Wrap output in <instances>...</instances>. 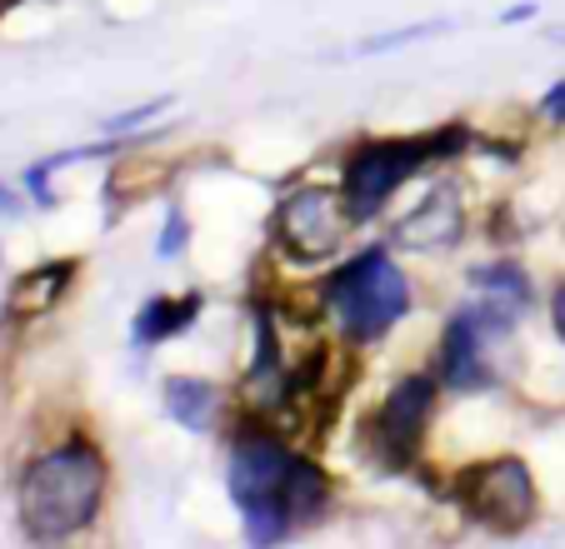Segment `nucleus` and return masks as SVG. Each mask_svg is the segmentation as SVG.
I'll return each mask as SVG.
<instances>
[{
  "mask_svg": "<svg viewBox=\"0 0 565 549\" xmlns=\"http://www.w3.org/2000/svg\"><path fill=\"white\" fill-rule=\"evenodd\" d=\"M110 495V460L86 430L65 434L31 454L15 480V515L25 539L35 545H61L90 529Z\"/></svg>",
  "mask_w": 565,
  "mask_h": 549,
  "instance_id": "obj_1",
  "label": "nucleus"
},
{
  "mask_svg": "<svg viewBox=\"0 0 565 549\" xmlns=\"http://www.w3.org/2000/svg\"><path fill=\"white\" fill-rule=\"evenodd\" d=\"M296 460L300 450L290 444V434H280V424L246 415L231 430V450H225V489H231L241 525H246L250 545H286L300 535L296 525Z\"/></svg>",
  "mask_w": 565,
  "mask_h": 549,
  "instance_id": "obj_2",
  "label": "nucleus"
},
{
  "mask_svg": "<svg viewBox=\"0 0 565 549\" xmlns=\"http://www.w3.org/2000/svg\"><path fill=\"white\" fill-rule=\"evenodd\" d=\"M316 310L345 345H375L416 310V286L395 260V245H361L320 274Z\"/></svg>",
  "mask_w": 565,
  "mask_h": 549,
  "instance_id": "obj_3",
  "label": "nucleus"
},
{
  "mask_svg": "<svg viewBox=\"0 0 565 549\" xmlns=\"http://www.w3.org/2000/svg\"><path fill=\"white\" fill-rule=\"evenodd\" d=\"M470 150V130L466 126H446V130H426V136H375L351 146L341 165V195L351 205L355 225H371L385 205L395 201V191L416 180L426 165L436 160H456Z\"/></svg>",
  "mask_w": 565,
  "mask_h": 549,
  "instance_id": "obj_4",
  "label": "nucleus"
},
{
  "mask_svg": "<svg viewBox=\"0 0 565 549\" xmlns=\"http://www.w3.org/2000/svg\"><path fill=\"white\" fill-rule=\"evenodd\" d=\"M355 230L361 225H355L341 185L306 180V185L280 195L276 211H270V240L290 265H331L351 245Z\"/></svg>",
  "mask_w": 565,
  "mask_h": 549,
  "instance_id": "obj_5",
  "label": "nucleus"
},
{
  "mask_svg": "<svg viewBox=\"0 0 565 549\" xmlns=\"http://www.w3.org/2000/svg\"><path fill=\"white\" fill-rule=\"evenodd\" d=\"M440 410V375L436 370H411L385 390V400L365 420V444L385 470H416L426 434Z\"/></svg>",
  "mask_w": 565,
  "mask_h": 549,
  "instance_id": "obj_6",
  "label": "nucleus"
},
{
  "mask_svg": "<svg viewBox=\"0 0 565 549\" xmlns=\"http://www.w3.org/2000/svg\"><path fill=\"white\" fill-rule=\"evenodd\" d=\"M450 495L476 525L495 529V535H515L541 515V489L521 454H491V460L460 470Z\"/></svg>",
  "mask_w": 565,
  "mask_h": 549,
  "instance_id": "obj_7",
  "label": "nucleus"
},
{
  "mask_svg": "<svg viewBox=\"0 0 565 549\" xmlns=\"http://www.w3.org/2000/svg\"><path fill=\"white\" fill-rule=\"evenodd\" d=\"M466 225H470V211H466L460 185L456 180H436L416 201V211H406L391 225V245L411 255H440L466 240Z\"/></svg>",
  "mask_w": 565,
  "mask_h": 549,
  "instance_id": "obj_8",
  "label": "nucleus"
},
{
  "mask_svg": "<svg viewBox=\"0 0 565 549\" xmlns=\"http://www.w3.org/2000/svg\"><path fill=\"white\" fill-rule=\"evenodd\" d=\"M160 405L185 434H221L235 415L231 395L215 380H201V375H166L160 380Z\"/></svg>",
  "mask_w": 565,
  "mask_h": 549,
  "instance_id": "obj_9",
  "label": "nucleus"
},
{
  "mask_svg": "<svg viewBox=\"0 0 565 549\" xmlns=\"http://www.w3.org/2000/svg\"><path fill=\"white\" fill-rule=\"evenodd\" d=\"M201 305H205L201 290H185V295H150L146 305H140V315L130 320L136 349H156V345H166V340L185 335V330L195 325V315H201Z\"/></svg>",
  "mask_w": 565,
  "mask_h": 549,
  "instance_id": "obj_10",
  "label": "nucleus"
},
{
  "mask_svg": "<svg viewBox=\"0 0 565 549\" xmlns=\"http://www.w3.org/2000/svg\"><path fill=\"white\" fill-rule=\"evenodd\" d=\"M71 274H75V260H51L25 270L11 290V315H45V310H55V300L71 290Z\"/></svg>",
  "mask_w": 565,
  "mask_h": 549,
  "instance_id": "obj_11",
  "label": "nucleus"
},
{
  "mask_svg": "<svg viewBox=\"0 0 565 549\" xmlns=\"http://www.w3.org/2000/svg\"><path fill=\"white\" fill-rule=\"evenodd\" d=\"M476 295H491V300H505V305L515 310H531L535 305V286H531V274L521 270V265L511 260H491V265H476L466 280Z\"/></svg>",
  "mask_w": 565,
  "mask_h": 549,
  "instance_id": "obj_12",
  "label": "nucleus"
},
{
  "mask_svg": "<svg viewBox=\"0 0 565 549\" xmlns=\"http://www.w3.org/2000/svg\"><path fill=\"white\" fill-rule=\"evenodd\" d=\"M191 250V220H185L181 205H166V225L156 235V260H181Z\"/></svg>",
  "mask_w": 565,
  "mask_h": 549,
  "instance_id": "obj_13",
  "label": "nucleus"
},
{
  "mask_svg": "<svg viewBox=\"0 0 565 549\" xmlns=\"http://www.w3.org/2000/svg\"><path fill=\"white\" fill-rule=\"evenodd\" d=\"M160 110H166V100H150V106L126 110V116H116V120H110V126H106V136H120V140H126V136H136V130H140V126H150V120H156Z\"/></svg>",
  "mask_w": 565,
  "mask_h": 549,
  "instance_id": "obj_14",
  "label": "nucleus"
},
{
  "mask_svg": "<svg viewBox=\"0 0 565 549\" xmlns=\"http://www.w3.org/2000/svg\"><path fill=\"white\" fill-rule=\"evenodd\" d=\"M440 25L446 21H426V25H411V31H391V35H381V41H365L361 55H381V51H395V45H411V41H420V35L440 31Z\"/></svg>",
  "mask_w": 565,
  "mask_h": 549,
  "instance_id": "obj_15",
  "label": "nucleus"
},
{
  "mask_svg": "<svg viewBox=\"0 0 565 549\" xmlns=\"http://www.w3.org/2000/svg\"><path fill=\"white\" fill-rule=\"evenodd\" d=\"M535 116H541L545 126H561L565 130V80H555L551 90H545L541 106H535Z\"/></svg>",
  "mask_w": 565,
  "mask_h": 549,
  "instance_id": "obj_16",
  "label": "nucleus"
},
{
  "mask_svg": "<svg viewBox=\"0 0 565 549\" xmlns=\"http://www.w3.org/2000/svg\"><path fill=\"white\" fill-rule=\"evenodd\" d=\"M0 215H6V220H15V215H21V201H15L11 185H0Z\"/></svg>",
  "mask_w": 565,
  "mask_h": 549,
  "instance_id": "obj_17",
  "label": "nucleus"
},
{
  "mask_svg": "<svg viewBox=\"0 0 565 549\" xmlns=\"http://www.w3.org/2000/svg\"><path fill=\"white\" fill-rule=\"evenodd\" d=\"M535 6H515V11H505V21H531Z\"/></svg>",
  "mask_w": 565,
  "mask_h": 549,
  "instance_id": "obj_18",
  "label": "nucleus"
}]
</instances>
